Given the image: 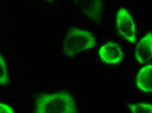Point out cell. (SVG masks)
Segmentation results:
<instances>
[{
  "mask_svg": "<svg viewBox=\"0 0 152 113\" xmlns=\"http://www.w3.org/2000/svg\"><path fill=\"white\" fill-rule=\"evenodd\" d=\"M77 108L73 97L66 93L42 94L37 99V113H77Z\"/></svg>",
  "mask_w": 152,
  "mask_h": 113,
  "instance_id": "6da1fadb",
  "label": "cell"
},
{
  "mask_svg": "<svg viewBox=\"0 0 152 113\" xmlns=\"http://www.w3.org/2000/svg\"><path fill=\"white\" fill-rule=\"evenodd\" d=\"M96 45L92 33L80 28H72L64 40V52L68 56H73Z\"/></svg>",
  "mask_w": 152,
  "mask_h": 113,
  "instance_id": "7a4b0ae2",
  "label": "cell"
},
{
  "mask_svg": "<svg viewBox=\"0 0 152 113\" xmlns=\"http://www.w3.org/2000/svg\"><path fill=\"white\" fill-rule=\"evenodd\" d=\"M116 25L119 35L131 44H135L136 29L132 17L124 8H120L116 14Z\"/></svg>",
  "mask_w": 152,
  "mask_h": 113,
  "instance_id": "3957f363",
  "label": "cell"
},
{
  "mask_svg": "<svg viewBox=\"0 0 152 113\" xmlns=\"http://www.w3.org/2000/svg\"><path fill=\"white\" fill-rule=\"evenodd\" d=\"M99 55L104 62L110 65H116L121 62L124 54L118 44L107 43L100 48Z\"/></svg>",
  "mask_w": 152,
  "mask_h": 113,
  "instance_id": "277c9868",
  "label": "cell"
},
{
  "mask_svg": "<svg viewBox=\"0 0 152 113\" xmlns=\"http://www.w3.org/2000/svg\"><path fill=\"white\" fill-rule=\"evenodd\" d=\"M75 1L90 19L96 22L101 20L103 13L102 0H75Z\"/></svg>",
  "mask_w": 152,
  "mask_h": 113,
  "instance_id": "5b68a950",
  "label": "cell"
},
{
  "mask_svg": "<svg viewBox=\"0 0 152 113\" xmlns=\"http://www.w3.org/2000/svg\"><path fill=\"white\" fill-rule=\"evenodd\" d=\"M134 56L137 62L146 64L151 59L152 56V34L147 33L141 38L135 50Z\"/></svg>",
  "mask_w": 152,
  "mask_h": 113,
  "instance_id": "8992f818",
  "label": "cell"
},
{
  "mask_svg": "<svg viewBox=\"0 0 152 113\" xmlns=\"http://www.w3.org/2000/svg\"><path fill=\"white\" fill-rule=\"evenodd\" d=\"M137 88L142 91L152 92V65L150 64L142 68L137 73L136 79Z\"/></svg>",
  "mask_w": 152,
  "mask_h": 113,
  "instance_id": "52a82bcc",
  "label": "cell"
},
{
  "mask_svg": "<svg viewBox=\"0 0 152 113\" xmlns=\"http://www.w3.org/2000/svg\"><path fill=\"white\" fill-rule=\"evenodd\" d=\"M131 112L133 113H152V105L149 103H138L128 104Z\"/></svg>",
  "mask_w": 152,
  "mask_h": 113,
  "instance_id": "ba28073f",
  "label": "cell"
},
{
  "mask_svg": "<svg viewBox=\"0 0 152 113\" xmlns=\"http://www.w3.org/2000/svg\"><path fill=\"white\" fill-rule=\"evenodd\" d=\"M8 70L4 59L0 53V84L7 85L9 83Z\"/></svg>",
  "mask_w": 152,
  "mask_h": 113,
  "instance_id": "9c48e42d",
  "label": "cell"
},
{
  "mask_svg": "<svg viewBox=\"0 0 152 113\" xmlns=\"http://www.w3.org/2000/svg\"><path fill=\"white\" fill-rule=\"evenodd\" d=\"M14 110L10 106L0 103V113H14Z\"/></svg>",
  "mask_w": 152,
  "mask_h": 113,
  "instance_id": "30bf717a",
  "label": "cell"
},
{
  "mask_svg": "<svg viewBox=\"0 0 152 113\" xmlns=\"http://www.w3.org/2000/svg\"><path fill=\"white\" fill-rule=\"evenodd\" d=\"M47 1H51L52 0H46Z\"/></svg>",
  "mask_w": 152,
  "mask_h": 113,
  "instance_id": "8fae6325",
  "label": "cell"
}]
</instances>
